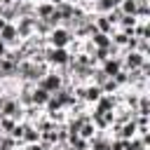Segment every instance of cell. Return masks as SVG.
<instances>
[{
    "instance_id": "1",
    "label": "cell",
    "mask_w": 150,
    "mask_h": 150,
    "mask_svg": "<svg viewBox=\"0 0 150 150\" xmlns=\"http://www.w3.org/2000/svg\"><path fill=\"white\" fill-rule=\"evenodd\" d=\"M47 47H54V49H66L68 45H70V40H73V33L66 28V26H56V28H52L49 33H47Z\"/></svg>"
},
{
    "instance_id": "2",
    "label": "cell",
    "mask_w": 150,
    "mask_h": 150,
    "mask_svg": "<svg viewBox=\"0 0 150 150\" xmlns=\"http://www.w3.org/2000/svg\"><path fill=\"white\" fill-rule=\"evenodd\" d=\"M70 52L68 49H54V47H47L45 49V61H47V66L49 68H54V70H63L68 63H70Z\"/></svg>"
},
{
    "instance_id": "3",
    "label": "cell",
    "mask_w": 150,
    "mask_h": 150,
    "mask_svg": "<svg viewBox=\"0 0 150 150\" xmlns=\"http://www.w3.org/2000/svg\"><path fill=\"white\" fill-rule=\"evenodd\" d=\"M63 84H66V75H63V70H54V68H49V73L38 82V87H42V89L49 91V94H56Z\"/></svg>"
},
{
    "instance_id": "4",
    "label": "cell",
    "mask_w": 150,
    "mask_h": 150,
    "mask_svg": "<svg viewBox=\"0 0 150 150\" xmlns=\"http://www.w3.org/2000/svg\"><path fill=\"white\" fill-rule=\"evenodd\" d=\"M122 70H138L145 61H150V56H143V54H138V52H122Z\"/></svg>"
},
{
    "instance_id": "5",
    "label": "cell",
    "mask_w": 150,
    "mask_h": 150,
    "mask_svg": "<svg viewBox=\"0 0 150 150\" xmlns=\"http://www.w3.org/2000/svg\"><path fill=\"white\" fill-rule=\"evenodd\" d=\"M14 26H16V33H19V38H21V40H28V38H33V35H35V16L16 19V21H14Z\"/></svg>"
},
{
    "instance_id": "6",
    "label": "cell",
    "mask_w": 150,
    "mask_h": 150,
    "mask_svg": "<svg viewBox=\"0 0 150 150\" xmlns=\"http://www.w3.org/2000/svg\"><path fill=\"white\" fill-rule=\"evenodd\" d=\"M0 40L9 47V49H14V47H19L21 45V38H19V33H16V26L14 23H5V28L0 30Z\"/></svg>"
},
{
    "instance_id": "7",
    "label": "cell",
    "mask_w": 150,
    "mask_h": 150,
    "mask_svg": "<svg viewBox=\"0 0 150 150\" xmlns=\"http://www.w3.org/2000/svg\"><path fill=\"white\" fill-rule=\"evenodd\" d=\"M98 68H101L108 77H112V75H117V73L122 70V59H120V56H108Z\"/></svg>"
},
{
    "instance_id": "8",
    "label": "cell",
    "mask_w": 150,
    "mask_h": 150,
    "mask_svg": "<svg viewBox=\"0 0 150 150\" xmlns=\"http://www.w3.org/2000/svg\"><path fill=\"white\" fill-rule=\"evenodd\" d=\"M101 94H103V91H101V87H96V84L87 82V84H84V96H82V101H84V103L91 108V105H94V103L101 98Z\"/></svg>"
},
{
    "instance_id": "9",
    "label": "cell",
    "mask_w": 150,
    "mask_h": 150,
    "mask_svg": "<svg viewBox=\"0 0 150 150\" xmlns=\"http://www.w3.org/2000/svg\"><path fill=\"white\" fill-rule=\"evenodd\" d=\"M54 9H56V7H54L52 2H45V0H40V2L35 5V12H33V16H35V19H40V21H47V19L54 14Z\"/></svg>"
},
{
    "instance_id": "10",
    "label": "cell",
    "mask_w": 150,
    "mask_h": 150,
    "mask_svg": "<svg viewBox=\"0 0 150 150\" xmlns=\"http://www.w3.org/2000/svg\"><path fill=\"white\" fill-rule=\"evenodd\" d=\"M49 91H45L42 87H38V84H33V91H30V101H33V105H38V108H45V103L49 101Z\"/></svg>"
},
{
    "instance_id": "11",
    "label": "cell",
    "mask_w": 150,
    "mask_h": 150,
    "mask_svg": "<svg viewBox=\"0 0 150 150\" xmlns=\"http://www.w3.org/2000/svg\"><path fill=\"white\" fill-rule=\"evenodd\" d=\"M108 145H110L108 131H98V134L89 141V150H108Z\"/></svg>"
},
{
    "instance_id": "12",
    "label": "cell",
    "mask_w": 150,
    "mask_h": 150,
    "mask_svg": "<svg viewBox=\"0 0 150 150\" xmlns=\"http://www.w3.org/2000/svg\"><path fill=\"white\" fill-rule=\"evenodd\" d=\"M16 77V63L9 59H0V80H14Z\"/></svg>"
},
{
    "instance_id": "13",
    "label": "cell",
    "mask_w": 150,
    "mask_h": 150,
    "mask_svg": "<svg viewBox=\"0 0 150 150\" xmlns=\"http://www.w3.org/2000/svg\"><path fill=\"white\" fill-rule=\"evenodd\" d=\"M21 143H40V131H38L30 122H23V136H21Z\"/></svg>"
},
{
    "instance_id": "14",
    "label": "cell",
    "mask_w": 150,
    "mask_h": 150,
    "mask_svg": "<svg viewBox=\"0 0 150 150\" xmlns=\"http://www.w3.org/2000/svg\"><path fill=\"white\" fill-rule=\"evenodd\" d=\"M131 38L136 40H150V21H138L131 30Z\"/></svg>"
},
{
    "instance_id": "15",
    "label": "cell",
    "mask_w": 150,
    "mask_h": 150,
    "mask_svg": "<svg viewBox=\"0 0 150 150\" xmlns=\"http://www.w3.org/2000/svg\"><path fill=\"white\" fill-rule=\"evenodd\" d=\"M42 115H45L42 108H38V105H26V108H23V120H21V122H30V124H33V122L40 120Z\"/></svg>"
},
{
    "instance_id": "16",
    "label": "cell",
    "mask_w": 150,
    "mask_h": 150,
    "mask_svg": "<svg viewBox=\"0 0 150 150\" xmlns=\"http://www.w3.org/2000/svg\"><path fill=\"white\" fill-rule=\"evenodd\" d=\"M96 134H98V129H96L89 120H87V122H82V127H80V131H77V136H80V138H84V141H91Z\"/></svg>"
},
{
    "instance_id": "17",
    "label": "cell",
    "mask_w": 150,
    "mask_h": 150,
    "mask_svg": "<svg viewBox=\"0 0 150 150\" xmlns=\"http://www.w3.org/2000/svg\"><path fill=\"white\" fill-rule=\"evenodd\" d=\"M89 40H91V45H94L96 49H105V47H110V35H105V33H94Z\"/></svg>"
},
{
    "instance_id": "18",
    "label": "cell",
    "mask_w": 150,
    "mask_h": 150,
    "mask_svg": "<svg viewBox=\"0 0 150 150\" xmlns=\"http://www.w3.org/2000/svg\"><path fill=\"white\" fill-rule=\"evenodd\" d=\"M136 7H138V0H122V5L117 7L124 16H136Z\"/></svg>"
},
{
    "instance_id": "19",
    "label": "cell",
    "mask_w": 150,
    "mask_h": 150,
    "mask_svg": "<svg viewBox=\"0 0 150 150\" xmlns=\"http://www.w3.org/2000/svg\"><path fill=\"white\" fill-rule=\"evenodd\" d=\"M45 115H47L56 127H59V124H66V120H68V110H54V112H45Z\"/></svg>"
},
{
    "instance_id": "20",
    "label": "cell",
    "mask_w": 150,
    "mask_h": 150,
    "mask_svg": "<svg viewBox=\"0 0 150 150\" xmlns=\"http://www.w3.org/2000/svg\"><path fill=\"white\" fill-rule=\"evenodd\" d=\"M14 127H16V120H12V117H0V134H2V136H9Z\"/></svg>"
},
{
    "instance_id": "21",
    "label": "cell",
    "mask_w": 150,
    "mask_h": 150,
    "mask_svg": "<svg viewBox=\"0 0 150 150\" xmlns=\"http://www.w3.org/2000/svg\"><path fill=\"white\" fill-rule=\"evenodd\" d=\"M124 150H150L138 136H134V138H129V141H124Z\"/></svg>"
},
{
    "instance_id": "22",
    "label": "cell",
    "mask_w": 150,
    "mask_h": 150,
    "mask_svg": "<svg viewBox=\"0 0 150 150\" xmlns=\"http://www.w3.org/2000/svg\"><path fill=\"white\" fill-rule=\"evenodd\" d=\"M112 80H115V84H117L120 89H127V87H129V73H127V70H120L117 75H112Z\"/></svg>"
},
{
    "instance_id": "23",
    "label": "cell",
    "mask_w": 150,
    "mask_h": 150,
    "mask_svg": "<svg viewBox=\"0 0 150 150\" xmlns=\"http://www.w3.org/2000/svg\"><path fill=\"white\" fill-rule=\"evenodd\" d=\"M7 49H9V47H7V45H5L2 40H0V59H5V54H7Z\"/></svg>"
},
{
    "instance_id": "24",
    "label": "cell",
    "mask_w": 150,
    "mask_h": 150,
    "mask_svg": "<svg viewBox=\"0 0 150 150\" xmlns=\"http://www.w3.org/2000/svg\"><path fill=\"white\" fill-rule=\"evenodd\" d=\"M45 2H52V5H54V7H56V5H61V2H63V0H45Z\"/></svg>"
},
{
    "instance_id": "25",
    "label": "cell",
    "mask_w": 150,
    "mask_h": 150,
    "mask_svg": "<svg viewBox=\"0 0 150 150\" xmlns=\"http://www.w3.org/2000/svg\"><path fill=\"white\" fill-rule=\"evenodd\" d=\"M5 23H7V21H5V19H2V16H0V30H2V28H5Z\"/></svg>"
},
{
    "instance_id": "26",
    "label": "cell",
    "mask_w": 150,
    "mask_h": 150,
    "mask_svg": "<svg viewBox=\"0 0 150 150\" xmlns=\"http://www.w3.org/2000/svg\"><path fill=\"white\" fill-rule=\"evenodd\" d=\"M112 5H115V7H120V5H122V0H112Z\"/></svg>"
},
{
    "instance_id": "27",
    "label": "cell",
    "mask_w": 150,
    "mask_h": 150,
    "mask_svg": "<svg viewBox=\"0 0 150 150\" xmlns=\"http://www.w3.org/2000/svg\"><path fill=\"white\" fill-rule=\"evenodd\" d=\"M0 150H14V148H7V145H0Z\"/></svg>"
},
{
    "instance_id": "28",
    "label": "cell",
    "mask_w": 150,
    "mask_h": 150,
    "mask_svg": "<svg viewBox=\"0 0 150 150\" xmlns=\"http://www.w3.org/2000/svg\"><path fill=\"white\" fill-rule=\"evenodd\" d=\"M26 2H30V5H38V2H40V0H26Z\"/></svg>"
},
{
    "instance_id": "29",
    "label": "cell",
    "mask_w": 150,
    "mask_h": 150,
    "mask_svg": "<svg viewBox=\"0 0 150 150\" xmlns=\"http://www.w3.org/2000/svg\"><path fill=\"white\" fill-rule=\"evenodd\" d=\"M138 2H150V0H138Z\"/></svg>"
},
{
    "instance_id": "30",
    "label": "cell",
    "mask_w": 150,
    "mask_h": 150,
    "mask_svg": "<svg viewBox=\"0 0 150 150\" xmlns=\"http://www.w3.org/2000/svg\"><path fill=\"white\" fill-rule=\"evenodd\" d=\"M0 145H2V134H0Z\"/></svg>"
},
{
    "instance_id": "31",
    "label": "cell",
    "mask_w": 150,
    "mask_h": 150,
    "mask_svg": "<svg viewBox=\"0 0 150 150\" xmlns=\"http://www.w3.org/2000/svg\"><path fill=\"white\" fill-rule=\"evenodd\" d=\"M84 2H94V0H84Z\"/></svg>"
}]
</instances>
